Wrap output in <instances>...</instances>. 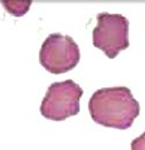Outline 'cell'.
<instances>
[{"label":"cell","instance_id":"6da1fadb","mask_svg":"<svg viewBox=\"0 0 145 150\" xmlns=\"http://www.w3.org/2000/svg\"><path fill=\"white\" fill-rule=\"evenodd\" d=\"M89 111L95 122L125 130L130 128L138 116L140 105L127 87H109L92 94L89 101Z\"/></svg>","mask_w":145,"mask_h":150},{"label":"cell","instance_id":"7a4b0ae2","mask_svg":"<svg viewBox=\"0 0 145 150\" xmlns=\"http://www.w3.org/2000/svg\"><path fill=\"white\" fill-rule=\"evenodd\" d=\"M84 91L72 80L56 82L50 86L40 108L44 117L63 121L80 111V99Z\"/></svg>","mask_w":145,"mask_h":150},{"label":"cell","instance_id":"3957f363","mask_svg":"<svg viewBox=\"0 0 145 150\" xmlns=\"http://www.w3.org/2000/svg\"><path fill=\"white\" fill-rule=\"evenodd\" d=\"M129 22L121 14L108 12L97 15V26L92 31V43L110 59H114L121 50L129 46Z\"/></svg>","mask_w":145,"mask_h":150},{"label":"cell","instance_id":"277c9868","mask_svg":"<svg viewBox=\"0 0 145 150\" xmlns=\"http://www.w3.org/2000/svg\"><path fill=\"white\" fill-rule=\"evenodd\" d=\"M80 58L78 45L73 38L60 33L50 35L43 42L39 52L41 65L54 74L72 70L77 65Z\"/></svg>","mask_w":145,"mask_h":150},{"label":"cell","instance_id":"5b68a950","mask_svg":"<svg viewBox=\"0 0 145 150\" xmlns=\"http://www.w3.org/2000/svg\"><path fill=\"white\" fill-rule=\"evenodd\" d=\"M2 3L10 14L21 17L28 11L32 1H2Z\"/></svg>","mask_w":145,"mask_h":150},{"label":"cell","instance_id":"8992f818","mask_svg":"<svg viewBox=\"0 0 145 150\" xmlns=\"http://www.w3.org/2000/svg\"><path fill=\"white\" fill-rule=\"evenodd\" d=\"M131 150H145V132L131 143Z\"/></svg>","mask_w":145,"mask_h":150}]
</instances>
